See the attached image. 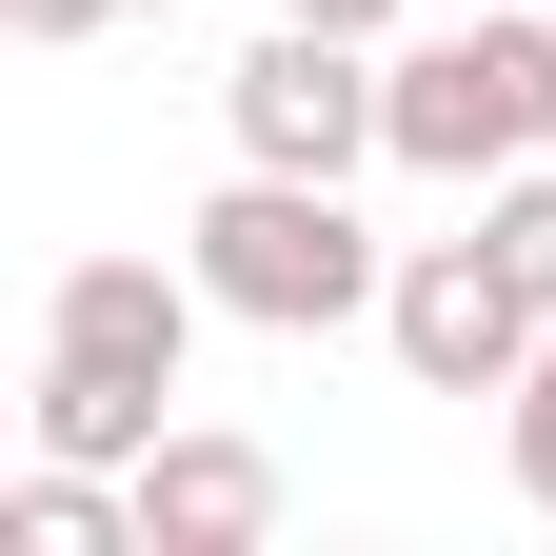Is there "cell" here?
<instances>
[{"mask_svg": "<svg viewBox=\"0 0 556 556\" xmlns=\"http://www.w3.org/2000/svg\"><path fill=\"white\" fill-rule=\"evenodd\" d=\"M179 258H199V299L258 318V338H338V318L397 299V258L358 239V199H338V179H278V160H239L219 199H199Z\"/></svg>", "mask_w": 556, "mask_h": 556, "instance_id": "3957f363", "label": "cell"}, {"mask_svg": "<svg viewBox=\"0 0 556 556\" xmlns=\"http://www.w3.org/2000/svg\"><path fill=\"white\" fill-rule=\"evenodd\" d=\"M0 556H139V477H100V457H40L21 497H0Z\"/></svg>", "mask_w": 556, "mask_h": 556, "instance_id": "52a82bcc", "label": "cell"}, {"mask_svg": "<svg viewBox=\"0 0 556 556\" xmlns=\"http://www.w3.org/2000/svg\"><path fill=\"white\" fill-rule=\"evenodd\" d=\"M199 318H219V299H199V258H60V278H40V358H21V438L139 477V457L179 438Z\"/></svg>", "mask_w": 556, "mask_h": 556, "instance_id": "6da1fadb", "label": "cell"}, {"mask_svg": "<svg viewBox=\"0 0 556 556\" xmlns=\"http://www.w3.org/2000/svg\"><path fill=\"white\" fill-rule=\"evenodd\" d=\"M378 338H397V378H417V397H517V358H536L556 318L517 299V258H497V239H397Z\"/></svg>", "mask_w": 556, "mask_h": 556, "instance_id": "5b68a950", "label": "cell"}, {"mask_svg": "<svg viewBox=\"0 0 556 556\" xmlns=\"http://www.w3.org/2000/svg\"><path fill=\"white\" fill-rule=\"evenodd\" d=\"M21 40H100V21H139V0H0Z\"/></svg>", "mask_w": 556, "mask_h": 556, "instance_id": "30bf717a", "label": "cell"}, {"mask_svg": "<svg viewBox=\"0 0 556 556\" xmlns=\"http://www.w3.org/2000/svg\"><path fill=\"white\" fill-rule=\"evenodd\" d=\"M139 21H179V0H139Z\"/></svg>", "mask_w": 556, "mask_h": 556, "instance_id": "7c38bea8", "label": "cell"}, {"mask_svg": "<svg viewBox=\"0 0 556 556\" xmlns=\"http://www.w3.org/2000/svg\"><path fill=\"white\" fill-rule=\"evenodd\" d=\"M378 139H397V179L556 160V0H517V21H397L378 40Z\"/></svg>", "mask_w": 556, "mask_h": 556, "instance_id": "7a4b0ae2", "label": "cell"}, {"mask_svg": "<svg viewBox=\"0 0 556 556\" xmlns=\"http://www.w3.org/2000/svg\"><path fill=\"white\" fill-rule=\"evenodd\" d=\"M278 21H338V40H397L417 0H278Z\"/></svg>", "mask_w": 556, "mask_h": 556, "instance_id": "8fae6325", "label": "cell"}, {"mask_svg": "<svg viewBox=\"0 0 556 556\" xmlns=\"http://www.w3.org/2000/svg\"><path fill=\"white\" fill-rule=\"evenodd\" d=\"M497 457H517V497L556 517V338H536V358H517V397H497Z\"/></svg>", "mask_w": 556, "mask_h": 556, "instance_id": "9c48e42d", "label": "cell"}, {"mask_svg": "<svg viewBox=\"0 0 556 556\" xmlns=\"http://www.w3.org/2000/svg\"><path fill=\"white\" fill-rule=\"evenodd\" d=\"M477 239H497V258H517V299L556 318V179H536V160H517V179H477Z\"/></svg>", "mask_w": 556, "mask_h": 556, "instance_id": "ba28073f", "label": "cell"}, {"mask_svg": "<svg viewBox=\"0 0 556 556\" xmlns=\"http://www.w3.org/2000/svg\"><path fill=\"white\" fill-rule=\"evenodd\" d=\"M258 536H278V457L219 438V417H179L139 457V556H258Z\"/></svg>", "mask_w": 556, "mask_h": 556, "instance_id": "8992f818", "label": "cell"}, {"mask_svg": "<svg viewBox=\"0 0 556 556\" xmlns=\"http://www.w3.org/2000/svg\"><path fill=\"white\" fill-rule=\"evenodd\" d=\"M219 119H239V160H278V179L397 160V139H378V40H338V21H258L239 80H219Z\"/></svg>", "mask_w": 556, "mask_h": 556, "instance_id": "277c9868", "label": "cell"}]
</instances>
